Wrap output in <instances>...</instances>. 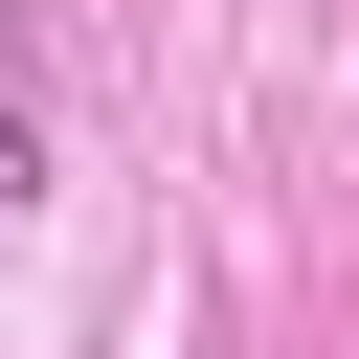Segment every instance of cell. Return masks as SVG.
<instances>
[{"mask_svg": "<svg viewBox=\"0 0 359 359\" xmlns=\"http://www.w3.org/2000/svg\"><path fill=\"white\" fill-rule=\"evenodd\" d=\"M0 202H45V112H22V90H0Z\"/></svg>", "mask_w": 359, "mask_h": 359, "instance_id": "1", "label": "cell"}]
</instances>
